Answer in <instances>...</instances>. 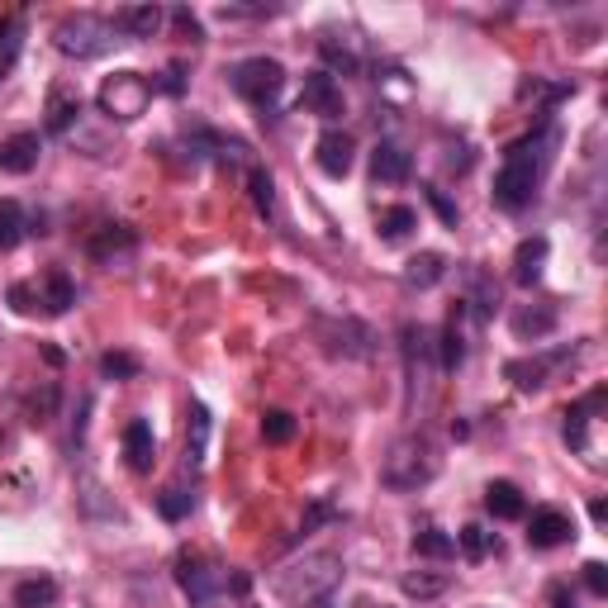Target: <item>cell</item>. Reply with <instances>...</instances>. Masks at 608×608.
<instances>
[{
    "label": "cell",
    "mask_w": 608,
    "mask_h": 608,
    "mask_svg": "<svg viewBox=\"0 0 608 608\" xmlns=\"http://www.w3.org/2000/svg\"><path fill=\"white\" fill-rule=\"evenodd\" d=\"M557 143H561V133L551 129V124L533 129L528 138H518V143H508L504 167H500V176H494V190H490L500 210L518 214V210H528V204L537 200V186H542L551 157H557Z\"/></svg>",
    "instance_id": "cell-1"
},
{
    "label": "cell",
    "mask_w": 608,
    "mask_h": 608,
    "mask_svg": "<svg viewBox=\"0 0 608 608\" xmlns=\"http://www.w3.org/2000/svg\"><path fill=\"white\" fill-rule=\"evenodd\" d=\"M342 580V561L334 551H309V557H300L295 565H285L281 575H276V594H281L285 604H324L328 594L338 589Z\"/></svg>",
    "instance_id": "cell-2"
},
{
    "label": "cell",
    "mask_w": 608,
    "mask_h": 608,
    "mask_svg": "<svg viewBox=\"0 0 608 608\" xmlns=\"http://www.w3.org/2000/svg\"><path fill=\"white\" fill-rule=\"evenodd\" d=\"M437 447L428 437H405V442H395L390 456H385V466H381V486L385 490H395V494H409V490H423V486H433L437 480Z\"/></svg>",
    "instance_id": "cell-3"
},
{
    "label": "cell",
    "mask_w": 608,
    "mask_h": 608,
    "mask_svg": "<svg viewBox=\"0 0 608 608\" xmlns=\"http://www.w3.org/2000/svg\"><path fill=\"white\" fill-rule=\"evenodd\" d=\"M52 44H58L62 58H77V62L105 58V52L115 48V24H109L105 15H91V10H77V15L58 20Z\"/></svg>",
    "instance_id": "cell-4"
},
{
    "label": "cell",
    "mask_w": 608,
    "mask_h": 608,
    "mask_svg": "<svg viewBox=\"0 0 608 608\" xmlns=\"http://www.w3.org/2000/svg\"><path fill=\"white\" fill-rule=\"evenodd\" d=\"M152 91H157V86H152L143 72H129V67H124V72L101 81V91H95V105H101V115H109V119L133 124V119L148 115Z\"/></svg>",
    "instance_id": "cell-5"
},
{
    "label": "cell",
    "mask_w": 608,
    "mask_h": 608,
    "mask_svg": "<svg viewBox=\"0 0 608 608\" xmlns=\"http://www.w3.org/2000/svg\"><path fill=\"white\" fill-rule=\"evenodd\" d=\"M224 77H229L233 95H243V101L257 109H267L285 86V67L276 58H238L224 67Z\"/></svg>",
    "instance_id": "cell-6"
},
{
    "label": "cell",
    "mask_w": 608,
    "mask_h": 608,
    "mask_svg": "<svg viewBox=\"0 0 608 608\" xmlns=\"http://www.w3.org/2000/svg\"><path fill=\"white\" fill-rule=\"evenodd\" d=\"M405 342V371H409V399L419 405V395L428 399L433 395V381H437V334L433 328H423V324H405V334H399Z\"/></svg>",
    "instance_id": "cell-7"
},
{
    "label": "cell",
    "mask_w": 608,
    "mask_h": 608,
    "mask_svg": "<svg viewBox=\"0 0 608 608\" xmlns=\"http://www.w3.org/2000/svg\"><path fill=\"white\" fill-rule=\"evenodd\" d=\"M176 585H182V594L196 608H210L219 594L229 589V580H224V571L219 565H210V561H200V557H182L176 561Z\"/></svg>",
    "instance_id": "cell-8"
},
{
    "label": "cell",
    "mask_w": 608,
    "mask_h": 608,
    "mask_svg": "<svg viewBox=\"0 0 608 608\" xmlns=\"http://www.w3.org/2000/svg\"><path fill=\"white\" fill-rule=\"evenodd\" d=\"M300 109L319 119H342L348 115V101H342V86L334 81V72H304V86H300Z\"/></svg>",
    "instance_id": "cell-9"
},
{
    "label": "cell",
    "mask_w": 608,
    "mask_h": 608,
    "mask_svg": "<svg viewBox=\"0 0 608 608\" xmlns=\"http://www.w3.org/2000/svg\"><path fill=\"white\" fill-rule=\"evenodd\" d=\"M409 172H413V152L405 143L381 138V143L371 148V182L376 186H399V182H409Z\"/></svg>",
    "instance_id": "cell-10"
},
{
    "label": "cell",
    "mask_w": 608,
    "mask_h": 608,
    "mask_svg": "<svg viewBox=\"0 0 608 608\" xmlns=\"http://www.w3.org/2000/svg\"><path fill=\"white\" fill-rule=\"evenodd\" d=\"M575 537V518L565 508H533L528 518V547L537 551H551V547H565Z\"/></svg>",
    "instance_id": "cell-11"
},
{
    "label": "cell",
    "mask_w": 608,
    "mask_h": 608,
    "mask_svg": "<svg viewBox=\"0 0 608 608\" xmlns=\"http://www.w3.org/2000/svg\"><path fill=\"white\" fill-rule=\"evenodd\" d=\"M571 362V352H537V356H518V362L504 366V376L518 385V390H542L551 385V371Z\"/></svg>",
    "instance_id": "cell-12"
},
{
    "label": "cell",
    "mask_w": 608,
    "mask_h": 608,
    "mask_svg": "<svg viewBox=\"0 0 608 608\" xmlns=\"http://www.w3.org/2000/svg\"><path fill=\"white\" fill-rule=\"evenodd\" d=\"M38 157H44V138H38L34 129L10 133L5 143H0V172L5 176H30L38 167Z\"/></svg>",
    "instance_id": "cell-13"
},
{
    "label": "cell",
    "mask_w": 608,
    "mask_h": 608,
    "mask_svg": "<svg viewBox=\"0 0 608 608\" xmlns=\"http://www.w3.org/2000/svg\"><path fill=\"white\" fill-rule=\"evenodd\" d=\"M314 157H319V172H324V176L342 182V176L352 172V162H356V143H352V133L328 129V133L319 138V143H314Z\"/></svg>",
    "instance_id": "cell-14"
},
{
    "label": "cell",
    "mask_w": 608,
    "mask_h": 608,
    "mask_svg": "<svg viewBox=\"0 0 608 608\" xmlns=\"http://www.w3.org/2000/svg\"><path fill=\"white\" fill-rule=\"evenodd\" d=\"M124 461H129V471L148 476L152 461H157V437H152V423L148 419H129L124 423Z\"/></svg>",
    "instance_id": "cell-15"
},
{
    "label": "cell",
    "mask_w": 608,
    "mask_h": 608,
    "mask_svg": "<svg viewBox=\"0 0 608 608\" xmlns=\"http://www.w3.org/2000/svg\"><path fill=\"white\" fill-rule=\"evenodd\" d=\"M557 309L551 304H523V309L514 314V338L518 342H547L551 334H557Z\"/></svg>",
    "instance_id": "cell-16"
},
{
    "label": "cell",
    "mask_w": 608,
    "mask_h": 608,
    "mask_svg": "<svg viewBox=\"0 0 608 608\" xmlns=\"http://www.w3.org/2000/svg\"><path fill=\"white\" fill-rule=\"evenodd\" d=\"M109 24H115V30H124L129 38H157L162 24H167V10H162V5H124Z\"/></svg>",
    "instance_id": "cell-17"
},
{
    "label": "cell",
    "mask_w": 608,
    "mask_h": 608,
    "mask_svg": "<svg viewBox=\"0 0 608 608\" xmlns=\"http://www.w3.org/2000/svg\"><path fill=\"white\" fill-rule=\"evenodd\" d=\"M547 253H551V243L537 233V238H523L518 243V253H514V281L523 290H533L537 281H542V267H547Z\"/></svg>",
    "instance_id": "cell-18"
},
{
    "label": "cell",
    "mask_w": 608,
    "mask_h": 608,
    "mask_svg": "<svg viewBox=\"0 0 608 608\" xmlns=\"http://www.w3.org/2000/svg\"><path fill=\"white\" fill-rule=\"evenodd\" d=\"M38 304H44V314H67L77 304V285L62 267L44 271V281H38Z\"/></svg>",
    "instance_id": "cell-19"
},
{
    "label": "cell",
    "mask_w": 608,
    "mask_h": 608,
    "mask_svg": "<svg viewBox=\"0 0 608 608\" xmlns=\"http://www.w3.org/2000/svg\"><path fill=\"white\" fill-rule=\"evenodd\" d=\"M486 508L500 523H514V518L528 514V500H523V490L514 486V480H490V486H486Z\"/></svg>",
    "instance_id": "cell-20"
},
{
    "label": "cell",
    "mask_w": 608,
    "mask_h": 608,
    "mask_svg": "<svg viewBox=\"0 0 608 608\" xmlns=\"http://www.w3.org/2000/svg\"><path fill=\"white\" fill-rule=\"evenodd\" d=\"M133 243H138V238H133V233L124 229V224H109V229H101V233L91 238V257L101 261V267H115L119 257L133 253Z\"/></svg>",
    "instance_id": "cell-21"
},
{
    "label": "cell",
    "mask_w": 608,
    "mask_h": 608,
    "mask_svg": "<svg viewBox=\"0 0 608 608\" xmlns=\"http://www.w3.org/2000/svg\"><path fill=\"white\" fill-rule=\"evenodd\" d=\"M599 405H604V390H594V395L580 399V405L565 409V442H571L575 452H589V423H594L589 413L599 409Z\"/></svg>",
    "instance_id": "cell-22"
},
{
    "label": "cell",
    "mask_w": 608,
    "mask_h": 608,
    "mask_svg": "<svg viewBox=\"0 0 608 608\" xmlns=\"http://www.w3.org/2000/svg\"><path fill=\"white\" fill-rule=\"evenodd\" d=\"M461 362H466V334H461V304H456L447 328L437 334V366L442 371H456Z\"/></svg>",
    "instance_id": "cell-23"
},
{
    "label": "cell",
    "mask_w": 608,
    "mask_h": 608,
    "mask_svg": "<svg viewBox=\"0 0 608 608\" xmlns=\"http://www.w3.org/2000/svg\"><path fill=\"white\" fill-rule=\"evenodd\" d=\"M442 276H447V257L442 253H419L405 261V285L409 290H433Z\"/></svg>",
    "instance_id": "cell-24"
},
{
    "label": "cell",
    "mask_w": 608,
    "mask_h": 608,
    "mask_svg": "<svg viewBox=\"0 0 608 608\" xmlns=\"http://www.w3.org/2000/svg\"><path fill=\"white\" fill-rule=\"evenodd\" d=\"M62 599V585L52 575H34L15 585V608H52Z\"/></svg>",
    "instance_id": "cell-25"
},
{
    "label": "cell",
    "mask_w": 608,
    "mask_h": 608,
    "mask_svg": "<svg viewBox=\"0 0 608 608\" xmlns=\"http://www.w3.org/2000/svg\"><path fill=\"white\" fill-rule=\"evenodd\" d=\"M24 34H30V24H24L20 15H0V77H10V67L20 62Z\"/></svg>",
    "instance_id": "cell-26"
},
{
    "label": "cell",
    "mask_w": 608,
    "mask_h": 608,
    "mask_svg": "<svg viewBox=\"0 0 608 608\" xmlns=\"http://www.w3.org/2000/svg\"><path fill=\"white\" fill-rule=\"evenodd\" d=\"M30 233V219H24L20 200H0V253H15Z\"/></svg>",
    "instance_id": "cell-27"
},
{
    "label": "cell",
    "mask_w": 608,
    "mask_h": 608,
    "mask_svg": "<svg viewBox=\"0 0 608 608\" xmlns=\"http://www.w3.org/2000/svg\"><path fill=\"white\" fill-rule=\"evenodd\" d=\"M419 229V210L413 204H390V210H381V224L376 233L385 243H399V238H409V233Z\"/></svg>",
    "instance_id": "cell-28"
},
{
    "label": "cell",
    "mask_w": 608,
    "mask_h": 608,
    "mask_svg": "<svg viewBox=\"0 0 608 608\" xmlns=\"http://www.w3.org/2000/svg\"><path fill=\"white\" fill-rule=\"evenodd\" d=\"M77 115H81V101H77V95L62 91V86H52V91H48V133H67Z\"/></svg>",
    "instance_id": "cell-29"
},
{
    "label": "cell",
    "mask_w": 608,
    "mask_h": 608,
    "mask_svg": "<svg viewBox=\"0 0 608 608\" xmlns=\"http://www.w3.org/2000/svg\"><path fill=\"white\" fill-rule=\"evenodd\" d=\"M413 557H423V561H452L456 557V537L442 533V528L413 533Z\"/></svg>",
    "instance_id": "cell-30"
},
{
    "label": "cell",
    "mask_w": 608,
    "mask_h": 608,
    "mask_svg": "<svg viewBox=\"0 0 608 608\" xmlns=\"http://www.w3.org/2000/svg\"><path fill=\"white\" fill-rule=\"evenodd\" d=\"M494 547H500V542H494V533H486L480 523H466V528L456 533V551H461L466 561H486Z\"/></svg>",
    "instance_id": "cell-31"
},
{
    "label": "cell",
    "mask_w": 608,
    "mask_h": 608,
    "mask_svg": "<svg viewBox=\"0 0 608 608\" xmlns=\"http://www.w3.org/2000/svg\"><path fill=\"white\" fill-rule=\"evenodd\" d=\"M190 508H196V494H190L186 486H167L157 494V514L167 518V523H182V518H190Z\"/></svg>",
    "instance_id": "cell-32"
},
{
    "label": "cell",
    "mask_w": 608,
    "mask_h": 608,
    "mask_svg": "<svg viewBox=\"0 0 608 608\" xmlns=\"http://www.w3.org/2000/svg\"><path fill=\"white\" fill-rule=\"evenodd\" d=\"M261 437H267L271 447H285V442L295 437V413H285V409H267V413H261Z\"/></svg>",
    "instance_id": "cell-33"
},
{
    "label": "cell",
    "mask_w": 608,
    "mask_h": 608,
    "mask_svg": "<svg viewBox=\"0 0 608 608\" xmlns=\"http://www.w3.org/2000/svg\"><path fill=\"white\" fill-rule=\"evenodd\" d=\"M409 594V599H437L442 589H447V575H428V571H419V575H405V585H399Z\"/></svg>",
    "instance_id": "cell-34"
},
{
    "label": "cell",
    "mask_w": 608,
    "mask_h": 608,
    "mask_svg": "<svg viewBox=\"0 0 608 608\" xmlns=\"http://www.w3.org/2000/svg\"><path fill=\"white\" fill-rule=\"evenodd\" d=\"M247 186H253L257 214H271V204H276V182H271V172H267V167H253V172H247Z\"/></svg>",
    "instance_id": "cell-35"
},
{
    "label": "cell",
    "mask_w": 608,
    "mask_h": 608,
    "mask_svg": "<svg viewBox=\"0 0 608 608\" xmlns=\"http://www.w3.org/2000/svg\"><path fill=\"white\" fill-rule=\"evenodd\" d=\"M204 437H210V409L190 405V461H200V456H204Z\"/></svg>",
    "instance_id": "cell-36"
},
{
    "label": "cell",
    "mask_w": 608,
    "mask_h": 608,
    "mask_svg": "<svg viewBox=\"0 0 608 608\" xmlns=\"http://www.w3.org/2000/svg\"><path fill=\"white\" fill-rule=\"evenodd\" d=\"M101 376L105 381H133L138 376V362H133L129 352H105L101 356Z\"/></svg>",
    "instance_id": "cell-37"
},
{
    "label": "cell",
    "mask_w": 608,
    "mask_h": 608,
    "mask_svg": "<svg viewBox=\"0 0 608 608\" xmlns=\"http://www.w3.org/2000/svg\"><path fill=\"white\" fill-rule=\"evenodd\" d=\"M471 285H476V290H471L476 319H490V314H494V304H500V290H494V285H490V281H486V276H480V271L471 276Z\"/></svg>",
    "instance_id": "cell-38"
},
{
    "label": "cell",
    "mask_w": 608,
    "mask_h": 608,
    "mask_svg": "<svg viewBox=\"0 0 608 608\" xmlns=\"http://www.w3.org/2000/svg\"><path fill=\"white\" fill-rule=\"evenodd\" d=\"M167 20L176 24V30H182L186 38H190V44H200V38H204V30H200V20L196 15H190V10L186 5H176V10H167Z\"/></svg>",
    "instance_id": "cell-39"
},
{
    "label": "cell",
    "mask_w": 608,
    "mask_h": 608,
    "mask_svg": "<svg viewBox=\"0 0 608 608\" xmlns=\"http://www.w3.org/2000/svg\"><path fill=\"white\" fill-rule=\"evenodd\" d=\"M423 196H428V204H433V210H437V219H442V224H447V229H456V219H461V214H456V204H452L447 196H442L437 186H423Z\"/></svg>",
    "instance_id": "cell-40"
},
{
    "label": "cell",
    "mask_w": 608,
    "mask_h": 608,
    "mask_svg": "<svg viewBox=\"0 0 608 608\" xmlns=\"http://www.w3.org/2000/svg\"><path fill=\"white\" fill-rule=\"evenodd\" d=\"M319 52H324V62L342 67V72H356V52H352V48H338L334 38H324V44H319Z\"/></svg>",
    "instance_id": "cell-41"
},
{
    "label": "cell",
    "mask_w": 608,
    "mask_h": 608,
    "mask_svg": "<svg viewBox=\"0 0 608 608\" xmlns=\"http://www.w3.org/2000/svg\"><path fill=\"white\" fill-rule=\"evenodd\" d=\"M10 304H15L20 314H34V309H38V285L15 281V285H10Z\"/></svg>",
    "instance_id": "cell-42"
},
{
    "label": "cell",
    "mask_w": 608,
    "mask_h": 608,
    "mask_svg": "<svg viewBox=\"0 0 608 608\" xmlns=\"http://www.w3.org/2000/svg\"><path fill=\"white\" fill-rule=\"evenodd\" d=\"M585 585H589V594H599V599L608 594V565L604 561H589L585 565Z\"/></svg>",
    "instance_id": "cell-43"
},
{
    "label": "cell",
    "mask_w": 608,
    "mask_h": 608,
    "mask_svg": "<svg viewBox=\"0 0 608 608\" xmlns=\"http://www.w3.org/2000/svg\"><path fill=\"white\" fill-rule=\"evenodd\" d=\"M334 518H338V508H334V504H314L309 514H304L300 533H314V528H319V523H334Z\"/></svg>",
    "instance_id": "cell-44"
},
{
    "label": "cell",
    "mask_w": 608,
    "mask_h": 608,
    "mask_svg": "<svg viewBox=\"0 0 608 608\" xmlns=\"http://www.w3.org/2000/svg\"><path fill=\"white\" fill-rule=\"evenodd\" d=\"M547 599H551V608H575V594H571V585H561V580L547 589Z\"/></svg>",
    "instance_id": "cell-45"
},
{
    "label": "cell",
    "mask_w": 608,
    "mask_h": 608,
    "mask_svg": "<svg viewBox=\"0 0 608 608\" xmlns=\"http://www.w3.org/2000/svg\"><path fill=\"white\" fill-rule=\"evenodd\" d=\"M182 86H186V81H182V67L172 62V67H167V81H162L157 91H167V95H182Z\"/></svg>",
    "instance_id": "cell-46"
},
{
    "label": "cell",
    "mask_w": 608,
    "mask_h": 608,
    "mask_svg": "<svg viewBox=\"0 0 608 608\" xmlns=\"http://www.w3.org/2000/svg\"><path fill=\"white\" fill-rule=\"evenodd\" d=\"M319 608H328V599H324V604H319Z\"/></svg>",
    "instance_id": "cell-47"
}]
</instances>
